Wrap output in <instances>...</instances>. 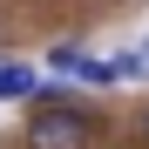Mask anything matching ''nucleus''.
Returning a JSON list of instances; mask_svg holds the SVG:
<instances>
[{"mask_svg":"<svg viewBox=\"0 0 149 149\" xmlns=\"http://www.w3.org/2000/svg\"><path fill=\"white\" fill-rule=\"evenodd\" d=\"M47 61H54L61 74H74V81H88V88H109V81H115V61H102V54H88L81 41H61V47H54Z\"/></svg>","mask_w":149,"mask_h":149,"instance_id":"2","label":"nucleus"},{"mask_svg":"<svg viewBox=\"0 0 149 149\" xmlns=\"http://www.w3.org/2000/svg\"><path fill=\"white\" fill-rule=\"evenodd\" d=\"M95 136H102V115L88 102H74V109H27V129H20L27 149H95Z\"/></svg>","mask_w":149,"mask_h":149,"instance_id":"1","label":"nucleus"},{"mask_svg":"<svg viewBox=\"0 0 149 149\" xmlns=\"http://www.w3.org/2000/svg\"><path fill=\"white\" fill-rule=\"evenodd\" d=\"M142 142H149V115H142Z\"/></svg>","mask_w":149,"mask_h":149,"instance_id":"5","label":"nucleus"},{"mask_svg":"<svg viewBox=\"0 0 149 149\" xmlns=\"http://www.w3.org/2000/svg\"><path fill=\"white\" fill-rule=\"evenodd\" d=\"M149 74V41H136L129 54H115V81H142Z\"/></svg>","mask_w":149,"mask_h":149,"instance_id":"4","label":"nucleus"},{"mask_svg":"<svg viewBox=\"0 0 149 149\" xmlns=\"http://www.w3.org/2000/svg\"><path fill=\"white\" fill-rule=\"evenodd\" d=\"M34 88H41V74L27 61H0V102H34Z\"/></svg>","mask_w":149,"mask_h":149,"instance_id":"3","label":"nucleus"}]
</instances>
